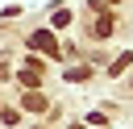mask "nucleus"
Wrapping results in <instances>:
<instances>
[{"label": "nucleus", "instance_id": "obj_1", "mask_svg": "<svg viewBox=\"0 0 133 129\" xmlns=\"http://www.w3.org/2000/svg\"><path fill=\"white\" fill-rule=\"evenodd\" d=\"M29 42H33L37 50H46V54H54V33H50V29H37V33L29 37Z\"/></svg>", "mask_w": 133, "mask_h": 129}, {"label": "nucleus", "instance_id": "obj_3", "mask_svg": "<svg viewBox=\"0 0 133 129\" xmlns=\"http://www.w3.org/2000/svg\"><path fill=\"white\" fill-rule=\"evenodd\" d=\"M25 108H29V112H37V108H46V96H37V92H29V96H25Z\"/></svg>", "mask_w": 133, "mask_h": 129}, {"label": "nucleus", "instance_id": "obj_2", "mask_svg": "<svg viewBox=\"0 0 133 129\" xmlns=\"http://www.w3.org/2000/svg\"><path fill=\"white\" fill-rule=\"evenodd\" d=\"M91 33H96V37H108V33H112V17H100V21L91 25Z\"/></svg>", "mask_w": 133, "mask_h": 129}]
</instances>
